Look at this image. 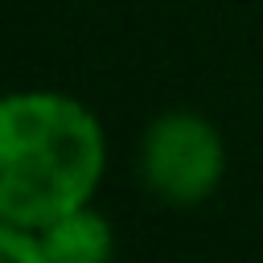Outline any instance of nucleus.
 I'll use <instances>...</instances> for the list:
<instances>
[{
	"label": "nucleus",
	"instance_id": "nucleus-1",
	"mask_svg": "<svg viewBox=\"0 0 263 263\" xmlns=\"http://www.w3.org/2000/svg\"><path fill=\"white\" fill-rule=\"evenodd\" d=\"M107 168L99 115L62 90H12L0 107V218L41 230L90 205Z\"/></svg>",
	"mask_w": 263,
	"mask_h": 263
},
{
	"label": "nucleus",
	"instance_id": "nucleus-2",
	"mask_svg": "<svg viewBox=\"0 0 263 263\" xmlns=\"http://www.w3.org/2000/svg\"><path fill=\"white\" fill-rule=\"evenodd\" d=\"M144 185L168 205H201L226 177V140L197 111H164L140 140Z\"/></svg>",
	"mask_w": 263,
	"mask_h": 263
},
{
	"label": "nucleus",
	"instance_id": "nucleus-3",
	"mask_svg": "<svg viewBox=\"0 0 263 263\" xmlns=\"http://www.w3.org/2000/svg\"><path fill=\"white\" fill-rule=\"evenodd\" d=\"M37 234L45 242L49 263H111V255H115L111 222L95 205H78L62 218L45 222Z\"/></svg>",
	"mask_w": 263,
	"mask_h": 263
},
{
	"label": "nucleus",
	"instance_id": "nucleus-4",
	"mask_svg": "<svg viewBox=\"0 0 263 263\" xmlns=\"http://www.w3.org/2000/svg\"><path fill=\"white\" fill-rule=\"evenodd\" d=\"M0 263H49L41 234L33 226L0 218Z\"/></svg>",
	"mask_w": 263,
	"mask_h": 263
}]
</instances>
